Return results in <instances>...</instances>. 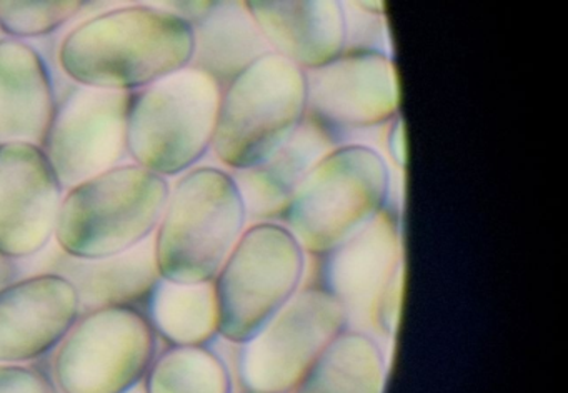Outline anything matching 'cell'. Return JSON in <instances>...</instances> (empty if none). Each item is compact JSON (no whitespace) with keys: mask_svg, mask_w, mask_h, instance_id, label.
Segmentation results:
<instances>
[{"mask_svg":"<svg viewBox=\"0 0 568 393\" xmlns=\"http://www.w3.org/2000/svg\"><path fill=\"white\" fill-rule=\"evenodd\" d=\"M192 56L191 23L161 7L128 6L69 30L58 62L78 85L135 92L191 66Z\"/></svg>","mask_w":568,"mask_h":393,"instance_id":"cell-1","label":"cell"},{"mask_svg":"<svg viewBox=\"0 0 568 393\" xmlns=\"http://www.w3.org/2000/svg\"><path fill=\"white\" fill-rule=\"evenodd\" d=\"M247 209L234 177L219 167H194L171 187L152 236L161 279L214 282L245 232Z\"/></svg>","mask_w":568,"mask_h":393,"instance_id":"cell-2","label":"cell"},{"mask_svg":"<svg viewBox=\"0 0 568 393\" xmlns=\"http://www.w3.org/2000/svg\"><path fill=\"white\" fill-rule=\"evenodd\" d=\"M171 193L164 177L121 163L65 190L54 240L64 255L104 259L154 236Z\"/></svg>","mask_w":568,"mask_h":393,"instance_id":"cell-3","label":"cell"},{"mask_svg":"<svg viewBox=\"0 0 568 393\" xmlns=\"http://www.w3.org/2000/svg\"><path fill=\"white\" fill-rule=\"evenodd\" d=\"M222 90L189 66L132 92L129 159L164 179L194 169L212 149Z\"/></svg>","mask_w":568,"mask_h":393,"instance_id":"cell-4","label":"cell"},{"mask_svg":"<svg viewBox=\"0 0 568 393\" xmlns=\"http://www.w3.org/2000/svg\"><path fill=\"white\" fill-rule=\"evenodd\" d=\"M390 167L367 143L335 147L305 177L285 212L302 249L328 253L384 210Z\"/></svg>","mask_w":568,"mask_h":393,"instance_id":"cell-5","label":"cell"},{"mask_svg":"<svg viewBox=\"0 0 568 393\" xmlns=\"http://www.w3.org/2000/svg\"><path fill=\"white\" fill-rule=\"evenodd\" d=\"M307 113V72L267 52L222 90L212 152L232 170L277 152Z\"/></svg>","mask_w":568,"mask_h":393,"instance_id":"cell-6","label":"cell"},{"mask_svg":"<svg viewBox=\"0 0 568 393\" xmlns=\"http://www.w3.org/2000/svg\"><path fill=\"white\" fill-rule=\"evenodd\" d=\"M304 249L284 223L262 222L242 233L214 280L219 336L245 343L298 292Z\"/></svg>","mask_w":568,"mask_h":393,"instance_id":"cell-7","label":"cell"},{"mask_svg":"<svg viewBox=\"0 0 568 393\" xmlns=\"http://www.w3.org/2000/svg\"><path fill=\"white\" fill-rule=\"evenodd\" d=\"M158 352V335L142 310H89L52 352V383L59 393H131Z\"/></svg>","mask_w":568,"mask_h":393,"instance_id":"cell-8","label":"cell"},{"mask_svg":"<svg viewBox=\"0 0 568 393\" xmlns=\"http://www.w3.org/2000/svg\"><path fill=\"white\" fill-rule=\"evenodd\" d=\"M347 323L341 303L324 289L295 293L271 322L241 343L242 382L254 392L291 389L305 379Z\"/></svg>","mask_w":568,"mask_h":393,"instance_id":"cell-9","label":"cell"},{"mask_svg":"<svg viewBox=\"0 0 568 393\" xmlns=\"http://www.w3.org/2000/svg\"><path fill=\"white\" fill-rule=\"evenodd\" d=\"M131 93L74 83L58 97L41 149L64 190L128 159Z\"/></svg>","mask_w":568,"mask_h":393,"instance_id":"cell-10","label":"cell"},{"mask_svg":"<svg viewBox=\"0 0 568 393\" xmlns=\"http://www.w3.org/2000/svg\"><path fill=\"white\" fill-rule=\"evenodd\" d=\"M400 79L394 59L345 52L307 72V117L335 145L381 129L398 117Z\"/></svg>","mask_w":568,"mask_h":393,"instance_id":"cell-11","label":"cell"},{"mask_svg":"<svg viewBox=\"0 0 568 393\" xmlns=\"http://www.w3.org/2000/svg\"><path fill=\"white\" fill-rule=\"evenodd\" d=\"M65 190L41 147H0V252L28 260L54 240Z\"/></svg>","mask_w":568,"mask_h":393,"instance_id":"cell-12","label":"cell"},{"mask_svg":"<svg viewBox=\"0 0 568 393\" xmlns=\"http://www.w3.org/2000/svg\"><path fill=\"white\" fill-rule=\"evenodd\" d=\"M327 255L325 286L347 320L362 313L377 320L382 329L392 325L400 276L397 229L382 210L367 225Z\"/></svg>","mask_w":568,"mask_h":393,"instance_id":"cell-13","label":"cell"},{"mask_svg":"<svg viewBox=\"0 0 568 393\" xmlns=\"http://www.w3.org/2000/svg\"><path fill=\"white\" fill-rule=\"evenodd\" d=\"M81 315L75 286L54 272L0 290V363L31 365L51 355Z\"/></svg>","mask_w":568,"mask_h":393,"instance_id":"cell-14","label":"cell"},{"mask_svg":"<svg viewBox=\"0 0 568 393\" xmlns=\"http://www.w3.org/2000/svg\"><path fill=\"white\" fill-rule=\"evenodd\" d=\"M247 9L272 52L305 72L345 52L347 27L342 2H247Z\"/></svg>","mask_w":568,"mask_h":393,"instance_id":"cell-15","label":"cell"},{"mask_svg":"<svg viewBox=\"0 0 568 393\" xmlns=\"http://www.w3.org/2000/svg\"><path fill=\"white\" fill-rule=\"evenodd\" d=\"M55 103L51 70L41 52L24 40L0 39V147H41Z\"/></svg>","mask_w":568,"mask_h":393,"instance_id":"cell-16","label":"cell"},{"mask_svg":"<svg viewBox=\"0 0 568 393\" xmlns=\"http://www.w3.org/2000/svg\"><path fill=\"white\" fill-rule=\"evenodd\" d=\"M44 272L59 273L75 286L81 313L108 306L142 310L161 280L152 239L104 259H74L59 250Z\"/></svg>","mask_w":568,"mask_h":393,"instance_id":"cell-17","label":"cell"},{"mask_svg":"<svg viewBox=\"0 0 568 393\" xmlns=\"http://www.w3.org/2000/svg\"><path fill=\"white\" fill-rule=\"evenodd\" d=\"M331 137L305 117L294 135L267 160L251 169L234 170L247 215L282 216L311 170L335 149Z\"/></svg>","mask_w":568,"mask_h":393,"instance_id":"cell-18","label":"cell"},{"mask_svg":"<svg viewBox=\"0 0 568 393\" xmlns=\"http://www.w3.org/2000/svg\"><path fill=\"white\" fill-rule=\"evenodd\" d=\"M194 30L191 67L211 75L222 89L271 52L247 2H214Z\"/></svg>","mask_w":568,"mask_h":393,"instance_id":"cell-19","label":"cell"},{"mask_svg":"<svg viewBox=\"0 0 568 393\" xmlns=\"http://www.w3.org/2000/svg\"><path fill=\"white\" fill-rule=\"evenodd\" d=\"M142 312L165 345H211L219 336L214 282L178 283L161 279Z\"/></svg>","mask_w":568,"mask_h":393,"instance_id":"cell-20","label":"cell"},{"mask_svg":"<svg viewBox=\"0 0 568 393\" xmlns=\"http://www.w3.org/2000/svg\"><path fill=\"white\" fill-rule=\"evenodd\" d=\"M141 389L142 393H232V375L211 345H165Z\"/></svg>","mask_w":568,"mask_h":393,"instance_id":"cell-21","label":"cell"},{"mask_svg":"<svg viewBox=\"0 0 568 393\" xmlns=\"http://www.w3.org/2000/svg\"><path fill=\"white\" fill-rule=\"evenodd\" d=\"M88 7L79 0L64 2H21L0 0V32L9 39L24 40L51 36Z\"/></svg>","mask_w":568,"mask_h":393,"instance_id":"cell-22","label":"cell"},{"mask_svg":"<svg viewBox=\"0 0 568 393\" xmlns=\"http://www.w3.org/2000/svg\"><path fill=\"white\" fill-rule=\"evenodd\" d=\"M374 6L375 3L367 2L344 3L345 27H347L345 52L381 53L394 59L390 42H388L387 23L382 16L384 3Z\"/></svg>","mask_w":568,"mask_h":393,"instance_id":"cell-23","label":"cell"},{"mask_svg":"<svg viewBox=\"0 0 568 393\" xmlns=\"http://www.w3.org/2000/svg\"><path fill=\"white\" fill-rule=\"evenodd\" d=\"M0 393H58L51 375L38 366L0 363Z\"/></svg>","mask_w":568,"mask_h":393,"instance_id":"cell-24","label":"cell"},{"mask_svg":"<svg viewBox=\"0 0 568 393\" xmlns=\"http://www.w3.org/2000/svg\"><path fill=\"white\" fill-rule=\"evenodd\" d=\"M390 123V132H388L387 135L388 150H390V155L392 159H394V162L397 163L400 169H404L405 157H407V153H405L404 122H402L400 117H395Z\"/></svg>","mask_w":568,"mask_h":393,"instance_id":"cell-25","label":"cell"},{"mask_svg":"<svg viewBox=\"0 0 568 393\" xmlns=\"http://www.w3.org/2000/svg\"><path fill=\"white\" fill-rule=\"evenodd\" d=\"M22 269L18 260L11 259L4 252H0V290L21 279Z\"/></svg>","mask_w":568,"mask_h":393,"instance_id":"cell-26","label":"cell"},{"mask_svg":"<svg viewBox=\"0 0 568 393\" xmlns=\"http://www.w3.org/2000/svg\"><path fill=\"white\" fill-rule=\"evenodd\" d=\"M0 39H4V36H2V32H0Z\"/></svg>","mask_w":568,"mask_h":393,"instance_id":"cell-27","label":"cell"}]
</instances>
